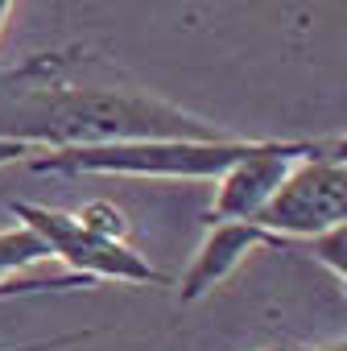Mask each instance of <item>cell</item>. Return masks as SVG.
<instances>
[{"label": "cell", "instance_id": "4fadbf2b", "mask_svg": "<svg viewBox=\"0 0 347 351\" xmlns=\"http://www.w3.org/2000/svg\"><path fill=\"white\" fill-rule=\"evenodd\" d=\"M289 351H347V339H335V343H322V347H289Z\"/></svg>", "mask_w": 347, "mask_h": 351}, {"label": "cell", "instance_id": "3957f363", "mask_svg": "<svg viewBox=\"0 0 347 351\" xmlns=\"http://www.w3.org/2000/svg\"><path fill=\"white\" fill-rule=\"evenodd\" d=\"M256 223L285 240H298V236L314 240V236L347 223V165L322 157V145H318V153L302 157L285 173V182L265 203Z\"/></svg>", "mask_w": 347, "mask_h": 351}, {"label": "cell", "instance_id": "9a60e30c", "mask_svg": "<svg viewBox=\"0 0 347 351\" xmlns=\"http://www.w3.org/2000/svg\"><path fill=\"white\" fill-rule=\"evenodd\" d=\"M261 351H289V347H261Z\"/></svg>", "mask_w": 347, "mask_h": 351}, {"label": "cell", "instance_id": "6da1fadb", "mask_svg": "<svg viewBox=\"0 0 347 351\" xmlns=\"http://www.w3.org/2000/svg\"><path fill=\"white\" fill-rule=\"evenodd\" d=\"M0 136H17L42 149L149 141V136H224L219 128L187 116L182 108L149 99L128 87L38 79L25 66L17 79H0Z\"/></svg>", "mask_w": 347, "mask_h": 351}, {"label": "cell", "instance_id": "ba28073f", "mask_svg": "<svg viewBox=\"0 0 347 351\" xmlns=\"http://www.w3.org/2000/svg\"><path fill=\"white\" fill-rule=\"evenodd\" d=\"M310 252H314L318 265H326V269L343 281V293H347V223H339V228L314 236V240H310Z\"/></svg>", "mask_w": 347, "mask_h": 351}, {"label": "cell", "instance_id": "8fae6325", "mask_svg": "<svg viewBox=\"0 0 347 351\" xmlns=\"http://www.w3.org/2000/svg\"><path fill=\"white\" fill-rule=\"evenodd\" d=\"M42 145H29V141H17V136H0V165H13V161H29L38 157Z\"/></svg>", "mask_w": 347, "mask_h": 351}, {"label": "cell", "instance_id": "5bb4252c", "mask_svg": "<svg viewBox=\"0 0 347 351\" xmlns=\"http://www.w3.org/2000/svg\"><path fill=\"white\" fill-rule=\"evenodd\" d=\"M9 9H13V0H0V29H5V17H9Z\"/></svg>", "mask_w": 347, "mask_h": 351}, {"label": "cell", "instance_id": "277c9868", "mask_svg": "<svg viewBox=\"0 0 347 351\" xmlns=\"http://www.w3.org/2000/svg\"><path fill=\"white\" fill-rule=\"evenodd\" d=\"M13 215L25 228H34L50 244V252L58 261H67L87 281H99V277H108V281H165V273H157L141 252H132L124 240L91 232L79 215L50 211L38 203H13Z\"/></svg>", "mask_w": 347, "mask_h": 351}, {"label": "cell", "instance_id": "9c48e42d", "mask_svg": "<svg viewBox=\"0 0 347 351\" xmlns=\"http://www.w3.org/2000/svg\"><path fill=\"white\" fill-rule=\"evenodd\" d=\"M79 219H83L91 232H99V236H112V240H124V232H128V219H124V211H120L116 203H104V199L87 203V207L79 211Z\"/></svg>", "mask_w": 347, "mask_h": 351}, {"label": "cell", "instance_id": "52a82bcc", "mask_svg": "<svg viewBox=\"0 0 347 351\" xmlns=\"http://www.w3.org/2000/svg\"><path fill=\"white\" fill-rule=\"evenodd\" d=\"M54 256L50 244L34 232V228H13V232H0V273H25L29 265Z\"/></svg>", "mask_w": 347, "mask_h": 351}, {"label": "cell", "instance_id": "7c38bea8", "mask_svg": "<svg viewBox=\"0 0 347 351\" xmlns=\"http://www.w3.org/2000/svg\"><path fill=\"white\" fill-rule=\"evenodd\" d=\"M322 157H331V161H343V165H347V136L326 141V145H322Z\"/></svg>", "mask_w": 347, "mask_h": 351}, {"label": "cell", "instance_id": "30bf717a", "mask_svg": "<svg viewBox=\"0 0 347 351\" xmlns=\"http://www.w3.org/2000/svg\"><path fill=\"white\" fill-rule=\"evenodd\" d=\"M87 285V277H50V281H29L21 273H0V298H13V293H38V289H71V285Z\"/></svg>", "mask_w": 347, "mask_h": 351}, {"label": "cell", "instance_id": "7a4b0ae2", "mask_svg": "<svg viewBox=\"0 0 347 351\" xmlns=\"http://www.w3.org/2000/svg\"><path fill=\"white\" fill-rule=\"evenodd\" d=\"M256 141L236 136H149V141H108L42 149L29 157L38 173H128V178H219Z\"/></svg>", "mask_w": 347, "mask_h": 351}, {"label": "cell", "instance_id": "8992f818", "mask_svg": "<svg viewBox=\"0 0 347 351\" xmlns=\"http://www.w3.org/2000/svg\"><path fill=\"white\" fill-rule=\"evenodd\" d=\"M269 244L277 248V244H285V236H277V232H269V228H261L252 219H219V223H211L207 240L199 244V252H195V261H191V269H187V277L178 285V302L207 298L228 273H236V265L244 256H252L256 248H269Z\"/></svg>", "mask_w": 347, "mask_h": 351}, {"label": "cell", "instance_id": "5b68a950", "mask_svg": "<svg viewBox=\"0 0 347 351\" xmlns=\"http://www.w3.org/2000/svg\"><path fill=\"white\" fill-rule=\"evenodd\" d=\"M310 153H318L314 141H256L240 161H232L215 178L219 191L211 203V219H252L256 223L265 203L285 182V173Z\"/></svg>", "mask_w": 347, "mask_h": 351}]
</instances>
